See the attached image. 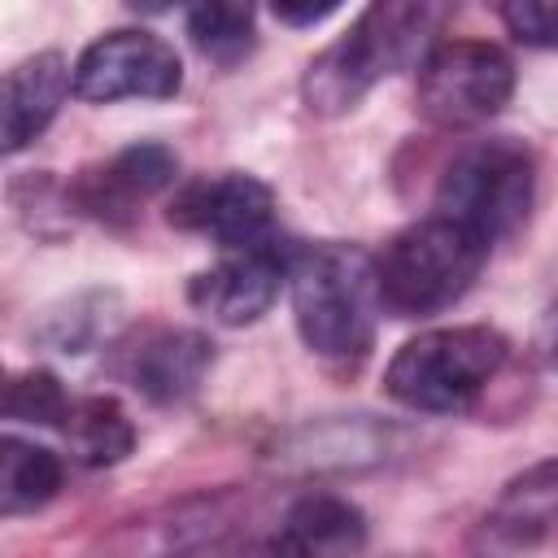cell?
<instances>
[{
    "mask_svg": "<svg viewBox=\"0 0 558 558\" xmlns=\"http://www.w3.org/2000/svg\"><path fill=\"white\" fill-rule=\"evenodd\" d=\"M283 279L292 318L310 353L327 362H357L375 340L379 292L375 266L353 244H288Z\"/></svg>",
    "mask_w": 558,
    "mask_h": 558,
    "instance_id": "6da1fadb",
    "label": "cell"
},
{
    "mask_svg": "<svg viewBox=\"0 0 558 558\" xmlns=\"http://www.w3.org/2000/svg\"><path fill=\"white\" fill-rule=\"evenodd\" d=\"M427 26H432L427 4L388 0V4L362 9L357 22L305 65V78H301L305 109L323 118L353 109L379 78L405 70L410 61H423Z\"/></svg>",
    "mask_w": 558,
    "mask_h": 558,
    "instance_id": "7a4b0ae2",
    "label": "cell"
},
{
    "mask_svg": "<svg viewBox=\"0 0 558 558\" xmlns=\"http://www.w3.org/2000/svg\"><path fill=\"white\" fill-rule=\"evenodd\" d=\"M484 257H488V244L475 231H466L440 214H427V218L410 222L405 231H397L384 244V253L371 262L379 310H388L397 318L440 314L466 296Z\"/></svg>",
    "mask_w": 558,
    "mask_h": 558,
    "instance_id": "3957f363",
    "label": "cell"
},
{
    "mask_svg": "<svg viewBox=\"0 0 558 558\" xmlns=\"http://www.w3.org/2000/svg\"><path fill=\"white\" fill-rule=\"evenodd\" d=\"M506 353L510 344L493 327H432L392 353L384 388L405 410L458 414L475 405V397L501 371Z\"/></svg>",
    "mask_w": 558,
    "mask_h": 558,
    "instance_id": "277c9868",
    "label": "cell"
},
{
    "mask_svg": "<svg viewBox=\"0 0 558 558\" xmlns=\"http://www.w3.org/2000/svg\"><path fill=\"white\" fill-rule=\"evenodd\" d=\"M536 196V157L527 144L497 135L462 148L440 183H436V214L475 231L488 248L493 240L519 231L527 222Z\"/></svg>",
    "mask_w": 558,
    "mask_h": 558,
    "instance_id": "5b68a950",
    "label": "cell"
},
{
    "mask_svg": "<svg viewBox=\"0 0 558 558\" xmlns=\"http://www.w3.org/2000/svg\"><path fill=\"white\" fill-rule=\"evenodd\" d=\"M514 92V65L497 44L440 39L418 61V109L436 126H480L506 109Z\"/></svg>",
    "mask_w": 558,
    "mask_h": 558,
    "instance_id": "8992f818",
    "label": "cell"
},
{
    "mask_svg": "<svg viewBox=\"0 0 558 558\" xmlns=\"http://www.w3.org/2000/svg\"><path fill=\"white\" fill-rule=\"evenodd\" d=\"M183 87L179 52L153 31H109L83 48L70 70V92L92 105H109L122 96L170 100Z\"/></svg>",
    "mask_w": 558,
    "mask_h": 558,
    "instance_id": "52a82bcc",
    "label": "cell"
},
{
    "mask_svg": "<svg viewBox=\"0 0 558 558\" xmlns=\"http://www.w3.org/2000/svg\"><path fill=\"white\" fill-rule=\"evenodd\" d=\"M170 222L214 240L222 253L275 244V192L240 170L183 183L170 201Z\"/></svg>",
    "mask_w": 558,
    "mask_h": 558,
    "instance_id": "ba28073f",
    "label": "cell"
},
{
    "mask_svg": "<svg viewBox=\"0 0 558 558\" xmlns=\"http://www.w3.org/2000/svg\"><path fill=\"white\" fill-rule=\"evenodd\" d=\"M283 253L288 248H279V240L257 248H231L209 270L192 275L187 301L214 323L244 327L275 305L283 288Z\"/></svg>",
    "mask_w": 558,
    "mask_h": 558,
    "instance_id": "9c48e42d",
    "label": "cell"
},
{
    "mask_svg": "<svg viewBox=\"0 0 558 558\" xmlns=\"http://www.w3.org/2000/svg\"><path fill=\"white\" fill-rule=\"evenodd\" d=\"M214 344L187 327H148L118 349V375L148 401H183L201 388Z\"/></svg>",
    "mask_w": 558,
    "mask_h": 558,
    "instance_id": "30bf717a",
    "label": "cell"
},
{
    "mask_svg": "<svg viewBox=\"0 0 558 558\" xmlns=\"http://www.w3.org/2000/svg\"><path fill=\"white\" fill-rule=\"evenodd\" d=\"M70 96V65L61 52H35L0 74V157L22 153L48 131Z\"/></svg>",
    "mask_w": 558,
    "mask_h": 558,
    "instance_id": "8fae6325",
    "label": "cell"
},
{
    "mask_svg": "<svg viewBox=\"0 0 558 558\" xmlns=\"http://www.w3.org/2000/svg\"><path fill=\"white\" fill-rule=\"evenodd\" d=\"M179 161L166 144H131L122 153H113L105 166L87 170L74 187L78 205L96 218H122L131 214L140 201L157 196L170 179H174Z\"/></svg>",
    "mask_w": 558,
    "mask_h": 558,
    "instance_id": "7c38bea8",
    "label": "cell"
},
{
    "mask_svg": "<svg viewBox=\"0 0 558 558\" xmlns=\"http://www.w3.org/2000/svg\"><path fill=\"white\" fill-rule=\"evenodd\" d=\"M549 523H554V462H536L493 506V514L484 519V527L475 536V554L480 558H519L523 549L545 541Z\"/></svg>",
    "mask_w": 558,
    "mask_h": 558,
    "instance_id": "4fadbf2b",
    "label": "cell"
},
{
    "mask_svg": "<svg viewBox=\"0 0 558 558\" xmlns=\"http://www.w3.org/2000/svg\"><path fill=\"white\" fill-rule=\"evenodd\" d=\"M61 488V458L35 440L0 436V519L48 506Z\"/></svg>",
    "mask_w": 558,
    "mask_h": 558,
    "instance_id": "5bb4252c",
    "label": "cell"
},
{
    "mask_svg": "<svg viewBox=\"0 0 558 558\" xmlns=\"http://www.w3.org/2000/svg\"><path fill=\"white\" fill-rule=\"evenodd\" d=\"M61 432H65L74 458L87 466L122 462L135 449V427L113 397H74L61 418Z\"/></svg>",
    "mask_w": 558,
    "mask_h": 558,
    "instance_id": "9a60e30c",
    "label": "cell"
},
{
    "mask_svg": "<svg viewBox=\"0 0 558 558\" xmlns=\"http://www.w3.org/2000/svg\"><path fill=\"white\" fill-rule=\"evenodd\" d=\"M288 536H296L314 558L318 554H349L362 545L366 536V519L353 501L344 497H331V493H310L301 497L292 510H288V523H283Z\"/></svg>",
    "mask_w": 558,
    "mask_h": 558,
    "instance_id": "2e32d148",
    "label": "cell"
},
{
    "mask_svg": "<svg viewBox=\"0 0 558 558\" xmlns=\"http://www.w3.org/2000/svg\"><path fill=\"white\" fill-rule=\"evenodd\" d=\"M187 35L201 57L218 65H235L253 52V9L248 4H196L187 9Z\"/></svg>",
    "mask_w": 558,
    "mask_h": 558,
    "instance_id": "e0dca14e",
    "label": "cell"
},
{
    "mask_svg": "<svg viewBox=\"0 0 558 558\" xmlns=\"http://www.w3.org/2000/svg\"><path fill=\"white\" fill-rule=\"evenodd\" d=\"M501 22L510 26L514 39L532 44V48H549L554 44V31H558V9L554 4H506L501 9Z\"/></svg>",
    "mask_w": 558,
    "mask_h": 558,
    "instance_id": "ac0fdd59",
    "label": "cell"
},
{
    "mask_svg": "<svg viewBox=\"0 0 558 558\" xmlns=\"http://www.w3.org/2000/svg\"><path fill=\"white\" fill-rule=\"evenodd\" d=\"M331 13H336V0H323V4H288V0H279L275 4V17L288 22V26H314V22L331 17Z\"/></svg>",
    "mask_w": 558,
    "mask_h": 558,
    "instance_id": "d6986e66",
    "label": "cell"
},
{
    "mask_svg": "<svg viewBox=\"0 0 558 558\" xmlns=\"http://www.w3.org/2000/svg\"><path fill=\"white\" fill-rule=\"evenodd\" d=\"M244 558H314L296 536H288V532H275V536H266V541H257Z\"/></svg>",
    "mask_w": 558,
    "mask_h": 558,
    "instance_id": "ffe728a7",
    "label": "cell"
},
{
    "mask_svg": "<svg viewBox=\"0 0 558 558\" xmlns=\"http://www.w3.org/2000/svg\"><path fill=\"white\" fill-rule=\"evenodd\" d=\"M13 384H17V375H9V371L0 366V418L13 414Z\"/></svg>",
    "mask_w": 558,
    "mask_h": 558,
    "instance_id": "44dd1931",
    "label": "cell"
}]
</instances>
